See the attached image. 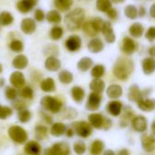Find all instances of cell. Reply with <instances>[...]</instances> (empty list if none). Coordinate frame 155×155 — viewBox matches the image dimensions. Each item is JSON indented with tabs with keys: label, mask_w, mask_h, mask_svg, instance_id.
Returning <instances> with one entry per match:
<instances>
[{
	"label": "cell",
	"mask_w": 155,
	"mask_h": 155,
	"mask_svg": "<svg viewBox=\"0 0 155 155\" xmlns=\"http://www.w3.org/2000/svg\"><path fill=\"white\" fill-rule=\"evenodd\" d=\"M9 82L12 86L15 87L16 89L22 88L25 84V78L23 73L20 71H15L11 74L9 77Z\"/></svg>",
	"instance_id": "11"
},
{
	"label": "cell",
	"mask_w": 155,
	"mask_h": 155,
	"mask_svg": "<svg viewBox=\"0 0 155 155\" xmlns=\"http://www.w3.org/2000/svg\"><path fill=\"white\" fill-rule=\"evenodd\" d=\"M45 68L50 72H56L61 68V62L55 56L51 55L46 58L45 62Z\"/></svg>",
	"instance_id": "18"
},
{
	"label": "cell",
	"mask_w": 155,
	"mask_h": 155,
	"mask_svg": "<svg viewBox=\"0 0 155 155\" xmlns=\"http://www.w3.org/2000/svg\"><path fill=\"white\" fill-rule=\"evenodd\" d=\"M17 118H18V121L22 124H26L28 123L31 118H32V114L31 112L25 108V109H23L21 111H18L17 113Z\"/></svg>",
	"instance_id": "37"
},
{
	"label": "cell",
	"mask_w": 155,
	"mask_h": 155,
	"mask_svg": "<svg viewBox=\"0 0 155 155\" xmlns=\"http://www.w3.org/2000/svg\"><path fill=\"white\" fill-rule=\"evenodd\" d=\"M104 72H105L104 66L102 64H97L93 67L91 71V75L94 78H100L104 74Z\"/></svg>",
	"instance_id": "46"
},
{
	"label": "cell",
	"mask_w": 155,
	"mask_h": 155,
	"mask_svg": "<svg viewBox=\"0 0 155 155\" xmlns=\"http://www.w3.org/2000/svg\"><path fill=\"white\" fill-rule=\"evenodd\" d=\"M112 7V1L111 0H97L96 2V8L100 12H107Z\"/></svg>",
	"instance_id": "43"
},
{
	"label": "cell",
	"mask_w": 155,
	"mask_h": 155,
	"mask_svg": "<svg viewBox=\"0 0 155 155\" xmlns=\"http://www.w3.org/2000/svg\"><path fill=\"white\" fill-rule=\"evenodd\" d=\"M104 20L100 17H95L92 20H89L83 24L82 28L84 33L91 37H94L99 34V32L102 30V26L104 24Z\"/></svg>",
	"instance_id": "3"
},
{
	"label": "cell",
	"mask_w": 155,
	"mask_h": 155,
	"mask_svg": "<svg viewBox=\"0 0 155 155\" xmlns=\"http://www.w3.org/2000/svg\"><path fill=\"white\" fill-rule=\"evenodd\" d=\"M71 94H72V97H73V100L75 102V103H82L84 98V95H85V92L84 90L80 87V86H74L72 89H71Z\"/></svg>",
	"instance_id": "29"
},
{
	"label": "cell",
	"mask_w": 155,
	"mask_h": 155,
	"mask_svg": "<svg viewBox=\"0 0 155 155\" xmlns=\"http://www.w3.org/2000/svg\"><path fill=\"white\" fill-rule=\"evenodd\" d=\"M106 94L111 99H117L122 96L123 88L119 84H111L106 90Z\"/></svg>",
	"instance_id": "24"
},
{
	"label": "cell",
	"mask_w": 155,
	"mask_h": 155,
	"mask_svg": "<svg viewBox=\"0 0 155 155\" xmlns=\"http://www.w3.org/2000/svg\"><path fill=\"white\" fill-rule=\"evenodd\" d=\"M87 48L91 53L97 54L104 50V45L100 38H93L89 41V43L87 45Z\"/></svg>",
	"instance_id": "19"
},
{
	"label": "cell",
	"mask_w": 155,
	"mask_h": 155,
	"mask_svg": "<svg viewBox=\"0 0 155 155\" xmlns=\"http://www.w3.org/2000/svg\"><path fill=\"white\" fill-rule=\"evenodd\" d=\"M101 32L103 33L104 38H105V41L109 44H112V43H114L115 42V34L114 32V29L112 27V25L110 22L108 21H104V24H103V26H102V30Z\"/></svg>",
	"instance_id": "14"
},
{
	"label": "cell",
	"mask_w": 155,
	"mask_h": 155,
	"mask_svg": "<svg viewBox=\"0 0 155 155\" xmlns=\"http://www.w3.org/2000/svg\"><path fill=\"white\" fill-rule=\"evenodd\" d=\"M66 132V126L65 124L62 123H54L52 124L51 129H50V134L51 135L54 137H61L64 135Z\"/></svg>",
	"instance_id": "26"
},
{
	"label": "cell",
	"mask_w": 155,
	"mask_h": 155,
	"mask_svg": "<svg viewBox=\"0 0 155 155\" xmlns=\"http://www.w3.org/2000/svg\"><path fill=\"white\" fill-rule=\"evenodd\" d=\"M72 128L74 130V133L82 138H87L93 134V126L91 125V124L84 121L75 122L72 124Z\"/></svg>",
	"instance_id": "7"
},
{
	"label": "cell",
	"mask_w": 155,
	"mask_h": 155,
	"mask_svg": "<svg viewBox=\"0 0 155 155\" xmlns=\"http://www.w3.org/2000/svg\"><path fill=\"white\" fill-rule=\"evenodd\" d=\"M18 95V92L16 91V88L14 86H6L5 90V96L7 100L13 101L16 99Z\"/></svg>",
	"instance_id": "44"
},
{
	"label": "cell",
	"mask_w": 155,
	"mask_h": 155,
	"mask_svg": "<svg viewBox=\"0 0 155 155\" xmlns=\"http://www.w3.org/2000/svg\"><path fill=\"white\" fill-rule=\"evenodd\" d=\"M85 13L82 8H75L70 11L64 16V24L69 31H76L80 29L84 24Z\"/></svg>",
	"instance_id": "2"
},
{
	"label": "cell",
	"mask_w": 155,
	"mask_h": 155,
	"mask_svg": "<svg viewBox=\"0 0 155 155\" xmlns=\"http://www.w3.org/2000/svg\"><path fill=\"white\" fill-rule=\"evenodd\" d=\"M74 151L76 154H83L86 151V145L83 141H78L74 144Z\"/></svg>",
	"instance_id": "48"
},
{
	"label": "cell",
	"mask_w": 155,
	"mask_h": 155,
	"mask_svg": "<svg viewBox=\"0 0 155 155\" xmlns=\"http://www.w3.org/2000/svg\"><path fill=\"white\" fill-rule=\"evenodd\" d=\"M13 114V109L9 106H0V119L5 120Z\"/></svg>",
	"instance_id": "47"
},
{
	"label": "cell",
	"mask_w": 155,
	"mask_h": 155,
	"mask_svg": "<svg viewBox=\"0 0 155 155\" xmlns=\"http://www.w3.org/2000/svg\"><path fill=\"white\" fill-rule=\"evenodd\" d=\"M143 32H144V28H143V26L142 25V24H140V23H134V24H133V25L130 26V28H129V33H130V35H131L133 37H134V38H139V37H141V36L143 35Z\"/></svg>",
	"instance_id": "32"
},
{
	"label": "cell",
	"mask_w": 155,
	"mask_h": 155,
	"mask_svg": "<svg viewBox=\"0 0 155 155\" xmlns=\"http://www.w3.org/2000/svg\"><path fill=\"white\" fill-rule=\"evenodd\" d=\"M147 125H148L147 120L143 115L136 116V117H134L132 120V126L138 133H143V132H145L146 129H147Z\"/></svg>",
	"instance_id": "15"
},
{
	"label": "cell",
	"mask_w": 155,
	"mask_h": 155,
	"mask_svg": "<svg viewBox=\"0 0 155 155\" xmlns=\"http://www.w3.org/2000/svg\"><path fill=\"white\" fill-rule=\"evenodd\" d=\"M59 81L64 84H69L74 80V75L71 72L67 70H62L58 74Z\"/></svg>",
	"instance_id": "36"
},
{
	"label": "cell",
	"mask_w": 155,
	"mask_h": 155,
	"mask_svg": "<svg viewBox=\"0 0 155 155\" xmlns=\"http://www.w3.org/2000/svg\"><path fill=\"white\" fill-rule=\"evenodd\" d=\"M121 50L127 55L134 54L136 50V44L135 42L130 37H124L122 42Z\"/></svg>",
	"instance_id": "16"
},
{
	"label": "cell",
	"mask_w": 155,
	"mask_h": 155,
	"mask_svg": "<svg viewBox=\"0 0 155 155\" xmlns=\"http://www.w3.org/2000/svg\"><path fill=\"white\" fill-rule=\"evenodd\" d=\"M94 64V61L90 57H83L77 63V69L81 72L88 71Z\"/></svg>",
	"instance_id": "31"
},
{
	"label": "cell",
	"mask_w": 155,
	"mask_h": 155,
	"mask_svg": "<svg viewBox=\"0 0 155 155\" xmlns=\"http://www.w3.org/2000/svg\"><path fill=\"white\" fill-rule=\"evenodd\" d=\"M40 116L42 117V119L47 124H53V117L45 111H41L40 112Z\"/></svg>",
	"instance_id": "51"
},
{
	"label": "cell",
	"mask_w": 155,
	"mask_h": 155,
	"mask_svg": "<svg viewBox=\"0 0 155 155\" xmlns=\"http://www.w3.org/2000/svg\"><path fill=\"white\" fill-rule=\"evenodd\" d=\"M12 65L17 70H23L28 65V58L24 54H18L13 59Z\"/></svg>",
	"instance_id": "22"
},
{
	"label": "cell",
	"mask_w": 155,
	"mask_h": 155,
	"mask_svg": "<svg viewBox=\"0 0 155 155\" xmlns=\"http://www.w3.org/2000/svg\"><path fill=\"white\" fill-rule=\"evenodd\" d=\"M63 35H64V29L59 25H55L52 27V29L50 30V37L54 41L61 39Z\"/></svg>",
	"instance_id": "41"
},
{
	"label": "cell",
	"mask_w": 155,
	"mask_h": 155,
	"mask_svg": "<svg viewBox=\"0 0 155 155\" xmlns=\"http://www.w3.org/2000/svg\"><path fill=\"white\" fill-rule=\"evenodd\" d=\"M5 85V79L4 78H0V88L3 87Z\"/></svg>",
	"instance_id": "61"
},
{
	"label": "cell",
	"mask_w": 155,
	"mask_h": 155,
	"mask_svg": "<svg viewBox=\"0 0 155 155\" xmlns=\"http://www.w3.org/2000/svg\"><path fill=\"white\" fill-rule=\"evenodd\" d=\"M34 15H35V20L37 22H43L45 19V15L44 11L40 8L35 9Z\"/></svg>",
	"instance_id": "50"
},
{
	"label": "cell",
	"mask_w": 155,
	"mask_h": 155,
	"mask_svg": "<svg viewBox=\"0 0 155 155\" xmlns=\"http://www.w3.org/2000/svg\"><path fill=\"white\" fill-rule=\"evenodd\" d=\"M65 48L70 52H76L81 48L82 40L81 37L77 35H70L65 41Z\"/></svg>",
	"instance_id": "10"
},
{
	"label": "cell",
	"mask_w": 155,
	"mask_h": 155,
	"mask_svg": "<svg viewBox=\"0 0 155 155\" xmlns=\"http://www.w3.org/2000/svg\"><path fill=\"white\" fill-rule=\"evenodd\" d=\"M45 19H46L50 24L57 25V24L61 23V21H62V16H61L60 13L58 12V10H51V11H49V12L46 14Z\"/></svg>",
	"instance_id": "33"
},
{
	"label": "cell",
	"mask_w": 155,
	"mask_h": 155,
	"mask_svg": "<svg viewBox=\"0 0 155 155\" xmlns=\"http://www.w3.org/2000/svg\"><path fill=\"white\" fill-rule=\"evenodd\" d=\"M0 106H1V104H0Z\"/></svg>",
	"instance_id": "64"
},
{
	"label": "cell",
	"mask_w": 155,
	"mask_h": 155,
	"mask_svg": "<svg viewBox=\"0 0 155 155\" xmlns=\"http://www.w3.org/2000/svg\"><path fill=\"white\" fill-rule=\"evenodd\" d=\"M123 104L119 101H112L108 104L107 111L113 116H119L122 113Z\"/></svg>",
	"instance_id": "25"
},
{
	"label": "cell",
	"mask_w": 155,
	"mask_h": 155,
	"mask_svg": "<svg viewBox=\"0 0 155 155\" xmlns=\"http://www.w3.org/2000/svg\"><path fill=\"white\" fill-rule=\"evenodd\" d=\"M9 47L15 53H21L24 50V44L22 41H20L18 39H15V40L11 41Z\"/></svg>",
	"instance_id": "45"
},
{
	"label": "cell",
	"mask_w": 155,
	"mask_h": 155,
	"mask_svg": "<svg viewBox=\"0 0 155 155\" xmlns=\"http://www.w3.org/2000/svg\"><path fill=\"white\" fill-rule=\"evenodd\" d=\"M12 107L16 110L17 112L18 111H21L23 109H25L26 108V104L22 101V100H18V99H15L13 100V103H12Z\"/></svg>",
	"instance_id": "49"
},
{
	"label": "cell",
	"mask_w": 155,
	"mask_h": 155,
	"mask_svg": "<svg viewBox=\"0 0 155 155\" xmlns=\"http://www.w3.org/2000/svg\"><path fill=\"white\" fill-rule=\"evenodd\" d=\"M145 37L148 41L153 42L155 40V26H151L145 34Z\"/></svg>",
	"instance_id": "52"
},
{
	"label": "cell",
	"mask_w": 155,
	"mask_h": 155,
	"mask_svg": "<svg viewBox=\"0 0 155 155\" xmlns=\"http://www.w3.org/2000/svg\"><path fill=\"white\" fill-rule=\"evenodd\" d=\"M90 89L93 92H96V93H102L104 90L105 87V84L103 80H101L100 78H94L91 83H90Z\"/></svg>",
	"instance_id": "34"
},
{
	"label": "cell",
	"mask_w": 155,
	"mask_h": 155,
	"mask_svg": "<svg viewBox=\"0 0 155 155\" xmlns=\"http://www.w3.org/2000/svg\"><path fill=\"white\" fill-rule=\"evenodd\" d=\"M40 88L43 92L45 93H51L55 91V83L54 80L51 77H47L44 79L40 84Z\"/></svg>",
	"instance_id": "27"
},
{
	"label": "cell",
	"mask_w": 155,
	"mask_h": 155,
	"mask_svg": "<svg viewBox=\"0 0 155 155\" xmlns=\"http://www.w3.org/2000/svg\"><path fill=\"white\" fill-rule=\"evenodd\" d=\"M9 138L17 144H24L28 139L26 131L18 125H12L8 128L7 131Z\"/></svg>",
	"instance_id": "4"
},
{
	"label": "cell",
	"mask_w": 155,
	"mask_h": 155,
	"mask_svg": "<svg viewBox=\"0 0 155 155\" xmlns=\"http://www.w3.org/2000/svg\"><path fill=\"white\" fill-rule=\"evenodd\" d=\"M21 31L25 35H32L36 30V23L33 18H24L20 24Z\"/></svg>",
	"instance_id": "13"
},
{
	"label": "cell",
	"mask_w": 155,
	"mask_h": 155,
	"mask_svg": "<svg viewBox=\"0 0 155 155\" xmlns=\"http://www.w3.org/2000/svg\"><path fill=\"white\" fill-rule=\"evenodd\" d=\"M89 123L91 125L96 129H104V130H109L112 127V121L108 119L107 117H104L101 114H91L88 116Z\"/></svg>",
	"instance_id": "6"
},
{
	"label": "cell",
	"mask_w": 155,
	"mask_h": 155,
	"mask_svg": "<svg viewBox=\"0 0 155 155\" xmlns=\"http://www.w3.org/2000/svg\"><path fill=\"white\" fill-rule=\"evenodd\" d=\"M106 14H107L108 17H110L112 20H115V19H117V17H118V12H117V10H116L115 8H114V7H111V8L106 12Z\"/></svg>",
	"instance_id": "53"
},
{
	"label": "cell",
	"mask_w": 155,
	"mask_h": 155,
	"mask_svg": "<svg viewBox=\"0 0 155 155\" xmlns=\"http://www.w3.org/2000/svg\"><path fill=\"white\" fill-rule=\"evenodd\" d=\"M138 108L144 112H152L155 109V99L143 98L137 103Z\"/></svg>",
	"instance_id": "21"
},
{
	"label": "cell",
	"mask_w": 155,
	"mask_h": 155,
	"mask_svg": "<svg viewBox=\"0 0 155 155\" xmlns=\"http://www.w3.org/2000/svg\"><path fill=\"white\" fill-rule=\"evenodd\" d=\"M143 98H144V94L141 91L137 84H133L128 92V99L131 102L138 103Z\"/></svg>",
	"instance_id": "17"
},
{
	"label": "cell",
	"mask_w": 155,
	"mask_h": 155,
	"mask_svg": "<svg viewBox=\"0 0 155 155\" xmlns=\"http://www.w3.org/2000/svg\"><path fill=\"white\" fill-rule=\"evenodd\" d=\"M18 95L23 99L32 100L34 98V91L30 86H25L20 88L18 92Z\"/></svg>",
	"instance_id": "38"
},
{
	"label": "cell",
	"mask_w": 155,
	"mask_h": 155,
	"mask_svg": "<svg viewBox=\"0 0 155 155\" xmlns=\"http://www.w3.org/2000/svg\"><path fill=\"white\" fill-rule=\"evenodd\" d=\"M3 72V66H2V64H0V74Z\"/></svg>",
	"instance_id": "63"
},
{
	"label": "cell",
	"mask_w": 155,
	"mask_h": 155,
	"mask_svg": "<svg viewBox=\"0 0 155 155\" xmlns=\"http://www.w3.org/2000/svg\"><path fill=\"white\" fill-rule=\"evenodd\" d=\"M119 154L123 155V154H130V152L128 150H122L121 152H119Z\"/></svg>",
	"instance_id": "58"
},
{
	"label": "cell",
	"mask_w": 155,
	"mask_h": 155,
	"mask_svg": "<svg viewBox=\"0 0 155 155\" xmlns=\"http://www.w3.org/2000/svg\"><path fill=\"white\" fill-rule=\"evenodd\" d=\"M40 104L44 108V110L50 112L52 114H58L63 106L61 101L50 95L44 96L40 101Z\"/></svg>",
	"instance_id": "5"
},
{
	"label": "cell",
	"mask_w": 155,
	"mask_h": 155,
	"mask_svg": "<svg viewBox=\"0 0 155 155\" xmlns=\"http://www.w3.org/2000/svg\"><path fill=\"white\" fill-rule=\"evenodd\" d=\"M14 22V16L11 13L7 11H3L0 13V25L8 26Z\"/></svg>",
	"instance_id": "35"
},
{
	"label": "cell",
	"mask_w": 155,
	"mask_h": 155,
	"mask_svg": "<svg viewBox=\"0 0 155 155\" xmlns=\"http://www.w3.org/2000/svg\"><path fill=\"white\" fill-rule=\"evenodd\" d=\"M124 15L129 19H135L138 16V10L134 5H129L124 8Z\"/></svg>",
	"instance_id": "42"
},
{
	"label": "cell",
	"mask_w": 155,
	"mask_h": 155,
	"mask_svg": "<svg viewBox=\"0 0 155 155\" xmlns=\"http://www.w3.org/2000/svg\"><path fill=\"white\" fill-rule=\"evenodd\" d=\"M74 134H75V133H74V130L73 128L66 129L65 134H66V136H67V137L71 138V137H73V136H74Z\"/></svg>",
	"instance_id": "54"
},
{
	"label": "cell",
	"mask_w": 155,
	"mask_h": 155,
	"mask_svg": "<svg viewBox=\"0 0 155 155\" xmlns=\"http://www.w3.org/2000/svg\"><path fill=\"white\" fill-rule=\"evenodd\" d=\"M104 154H114V152H112V151H106V152H104Z\"/></svg>",
	"instance_id": "62"
},
{
	"label": "cell",
	"mask_w": 155,
	"mask_h": 155,
	"mask_svg": "<svg viewBox=\"0 0 155 155\" xmlns=\"http://www.w3.org/2000/svg\"><path fill=\"white\" fill-rule=\"evenodd\" d=\"M101 102H102V96L100 93L93 92L92 94H90L88 97L85 107L89 111H93V112L97 111L101 106Z\"/></svg>",
	"instance_id": "9"
},
{
	"label": "cell",
	"mask_w": 155,
	"mask_h": 155,
	"mask_svg": "<svg viewBox=\"0 0 155 155\" xmlns=\"http://www.w3.org/2000/svg\"><path fill=\"white\" fill-rule=\"evenodd\" d=\"M104 148V143L101 140H95L91 145L90 153L93 155H98L103 152Z\"/></svg>",
	"instance_id": "40"
},
{
	"label": "cell",
	"mask_w": 155,
	"mask_h": 155,
	"mask_svg": "<svg viewBox=\"0 0 155 155\" xmlns=\"http://www.w3.org/2000/svg\"><path fill=\"white\" fill-rule=\"evenodd\" d=\"M38 2L39 0H19L16 4V8L19 12L26 14L31 12L38 4Z\"/></svg>",
	"instance_id": "12"
},
{
	"label": "cell",
	"mask_w": 155,
	"mask_h": 155,
	"mask_svg": "<svg viewBox=\"0 0 155 155\" xmlns=\"http://www.w3.org/2000/svg\"><path fill=\"white\" fill-rule=\"evenodd\" d=\"M142 146L147 153H152L155 150V139L153 136L144 135L142 138Z\"/></svg>",
	"instance_id": "23"
},
{
	"label": "cell",
	"mask_w": 155,
	"mask_h": 155,
	"mask_svg": "<svg viewBox=\"0 0 155 155\" xmlns=\"http://www.w3.org/2000/svg\"><path fill=\"white\" fill-rule=\"evenodd\" d=\"M152 132H153V135H155V121L153 122V124H152Z\"/></svg>",
	"instance_id": "60"
},
{
	"label": "cell",
	"mask_w": 155,
	"mask_h": 155,
	"mask_svg": "<svg viewBox=\"0 0 155 155\" xmlns=\"http://www.w3.org/2000/svg\"><path fill=\"white\" fill-rule=\"evenodd\" d=\"M74 0H54V5L58 11L66 12L70 10L73 5Z\"/></svg>",
	"instance_id": "30"
},
{
	"label": "cell",
	"mask_w": 155,
	"mask_h": 155,
	"mask_svg": "<svg viewBox=\"0 0 155 155\" xmlns=\"http://www.w3.org/2000/svg\"><path fill=\"white\" fill-rule=\"evenodd\" d=\"M111 1H112V3H114V4H122L125 0H111Z\"/></svg>",
	"instance_id": "59"
},
{
	"label": "cell",
	"mask_w": 155,
	"mask_h": 155,
	"mask_svg": "<svg viewBox=\"0 0 155 155\" xmlns=\"http://www.w3.org/2000/svg\"><path fill=\"white\" fill-rule=\"evenodd\" d=\"M145 12H146L145 11V8L143 6H141L140 9H139V12H138V15H140L142 17V16H143L145 15Z\"/></svg>",
	"instance_id": "56"
},
{
	"label": "cell",
	"mask_w": 155,
	"mask_h": 155,
	"mask_svg": "<svg viewBox=\"0 0 155 155\" xmlns=\"http://www.w3.org/2000/svg\"><path fill=\"white\" fill-rule=\"evenodd\" d=\"M134 64L132 60L126 58H120L114 64L113 72L117 79L121 81H125L134 72Z\"/></svg>",
	"instance_id": "1"
},
{
	"label": "cell",
	"mask_w": 155,
	"mask_h": 155,
	"mask_svg": "<svg viewBox=\"0 0 155 155\" xmlns=\"http://www.w3.org/2000/svg\"><path fill=\"white\" fill-rule=\"evenodd\" d=\"M148 52H149V54H150V55L152 57L155 58V45H153L152 47H150L149 50H148Z\"/></svg>",
	"instance_id": "55"
},
{
	"label": "cell",
	"mask_w": 155,
	"mask_h": 155,
	"mask_svg": "<svg viewBox=\"0 0 155 155\" xmlns=\"http://www.w3.org/2000/svg\"><path fill=\"white\" fill-rule=\"evenodd\" d=\"M143 70L145 74H152L155 71V59L153 57H147L143 61Z\"/></svg>",
	"instance_id": "28"
},
{
	"label": "cell",
	"mask_w": 155,
	"mask_h": 155,
	"mask_svg": "<svg viewBox=\"0 0 155 155\" xmlns=\"http://www.w3.org/2000/svg\"><path fill=\"white\" fill-rule=\"evenodd\" d=\"M24 151L26 154L38 155L41 153V145L36 141H30L25 143Z\"/></svg>",
	"instance_id": "20"
},
{
	"label": "cell",
	"mask_w": 155,
	"mask_h": 155,
	"mask_svg": "<svg viewBox=\"0 0 155 155\" xmlns=\"http://www.w3.org/2000/svg\"><path fill=\"white\" fill-rule=\"evenodd\" d=\"M150 15L155 18V4H153L152 6H151V8H150Z\"/></svg>",
	"instance_id": "57"
},
{
	"label": "cell",
	"mask_w": 155,
	"mask_h": 155,
	"mask_svg": "<svg viewBox=\"0 0 155 155\" xmlns=\"http://www.w3.org/2000/svg\"><path fill=\"white\" fill-rule=\"evenodd\" d=\"M35 139L36 140H45L47 137V127L44 125H36L35 128Z\"/></svg>",
	"instance_id": "39"
},
{
	"label": "cell",
	"mask_w": 155,
	"mask_h": 155,
	"mask_svg": "<svg viewBox=\"0 0 155 155\" xmlns=\"http://www.w3.org/2000/svg\"><path fill=\"white\" fill-rule=\"evenodd\" d=\"M44 153L48 155H68L70 154V147L64 142L56 143L51 148L46 149Z\"/></svg>",
	"instance_id": "8"
}]
</instances>
